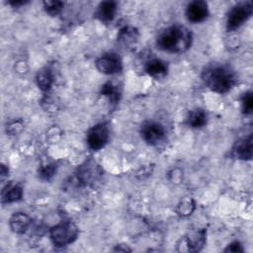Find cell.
<instances>
[{"label": "cell", "instance_id": "obj_1", "mask_svg": "<svg viewBox=\"0 0 253 253\" xmlns=\"http://www.w3.org/2000/svg\"><path fill=\"white\" fill-rule=\"evenodd\" d=\"M192 33L183 26H171L162 31L157 37L160 49L172 53L185 52L192 43Z\"/></svg>", "mask_w": 253, "mask_h": 253}, {"label": "cell", "instance_id": "obj_2", "mask_svg": "<svg viewBox=\"0 0 253 253\" xmlns=\"http://www.w3.org/2000/svg\"><path fill=\"white\" fill-rule=\"evenodd\" d=\"M205 84L212 91L222 94L228 92L235 84V75L225 65H211L203 72Z\"/></svg>", "mask_w": 253, "mask_h": 253}, {"label": "cell", "instance_id": "obj_3", "mask_svg": "<svg viewBox=\"0 0 253 253\" xmlns=\"http://www.w3.org/2000/svg\"><path fill=\"white\" fill-rule=\"evenodd\" d=\"M78 234V228L71 221H62L50 229V238L54 245L65 246L73 242Z\"/></svg>", "mask_w": 253, "mask_h": 253}, {"label": "cell", "instance_id": "obj_4", "mask_svg": "<svg viewBox=\"0 0 253 253\" xmlns=\"http://www.w3.org/2000/svg\"><path fill=\"white\" fill-rule=\"evenodd\" d=\"M253 5L252 2L239 3L233 6L227 15L226 28L228 31H233L239 28L244 22H246L252 15Z\"/></svg>", "mask_w": 253, "mask_h": 253}, {"label": "cell", "instance_id": "obj_5", "mask_svg": "<svg viewBox=\"0 0 253 253\" xmlns=\"http://www.w3.org/2000/svg\"><path fill=\"white\" fill-rule=\"evenodd\" d=\"M110 137L109 126L106 123H101L94 126L87 134L88 146L93 150H99L103 148Z\"/></svg>", "mask_w": 253, "mask_h": 253}, {"label": "cell", "instance_id": "obj_6", "mask_svg": "<svg viewBox=\"0 0 253 253\" xmlns=\"http://www.w3.org/2000/svg\"><path fill=\"white\" fill-rule=\"evenodd\" d=\"M96 67L100 72L112 75L121 72L123 69V64L120 56L117 53L107 52L96 60Z\"/></svg>", "mask_w": 253, "mask_h": 253}, {"label": "cell", "instance_id": "obj_7", "mask_svg": "<svg viewBox=\"0 0 253 253\" xmlns=\"http://www.w3.org/2000/svg\"><path fill=\"white\" fill-rule=\"evenodd\" d=\"M141 137L148 144H157L165 135V130L162 125L156 122H147L141 126Z\"/></svg>", "mask_w": 253, "mask_h": 253}, {"label": "cell", "instance_id": "obj_8", "mask_svg": "<svg viewBox=\"0 0 253 253\" xmlns=\"http://www.w3.org/2000/svg\"><path fill=\"white\" fill-rule=\"evenodd\" d=\"M209 15L208 4L205 1L196 0L191 2L186 9L187 19L192 23L203 22Z\"/></svg>", "mask_w": 253, "mask_h": 253}, {"label": "cell", "instance_id": "obj_9", "mask_svg": "<svg viewBox=\"0 0 253 253\" xmlns=\"http://www.w3.org/2000/svg\"><path fill=\"white\" fill-rule=\"evenodd\" d=\"M232 154L237 159L250 160L252 158V135L236 141L232 148Z\"/></svg>", "mask_w": 253, "mask_h": 253}, {"label": "cell", "instance_id": "obj_10", "mask_svg": "<svg viewBox=\"0 0 253 253\" xmlns=\"http://www.w3.org/2000/svg\"><path fill=\"white\" fill-rule=\"evenodd\" d=\"M146 73L153 78H161L167 74L168 67L166 62L161 59L154 58L149 60L145 65Z\"/></svg>", "mask_w": 253, "mask_h": 253}, {"label": "cell", "instance_id": "obj_11", "mask_svg": "<svg viewBox=\"0 0 253 253\" xmlns=\"http://www.w3.org/2000/svg\"><path fill=\"white\" fill-rule=\"evenodd\" d=\"M23 197V189L21 186L13 183L7 184L2 192H1V198L2 203H13L21 200Z\"/></svg>", "mask_w": 253, "mask_h": 253}, {"label": "cell", "instance_id": "obj_12", "mask_svg": "<svg viewBox=\"0 0 253 253\" xmlns=\"http://www.w3.org/2000/svg\"><path fill=\"white\" fill-rule=\"evenodd\" d=\"M117 12V4L113 1L102 2L97 9V17L104 22H110L114 19Z\"/></svg>", "mask_w": 253, "mask_h": 253}, {"label": "cell", "instance_id": "obj_13", "mask_svg": "<svg viewBox=\"0 0 253 253\" xmlns=\"http://www.w3.org/2000/svg\"><path fill=\"white\" fill-rule=\"evenodd\" d=\"M98 173V167L93 162H86L85 165H82L78 171V180L84 184H89L96 179Z\"/></svg>", "mask_w": 253, "mask_h": 253}, {"label": "cell", "instance_id": "obj_14", "mask_svg": "<svg viewBox=\"0 0 253 253\" xmlns=\"http://www.w3.org/2000/svg\"><path fill=\"white\" fill-rule=\"evenodd\" d=\"M30 218L23 212H17L10 218V227L16 233H23L30 225Z\"/></svg>", "mask_w": 253, "mask_h": 253}, {"label": "cell", "instance_id": "obj_15", "mask_svg": "<svg viewBox=\"0 0 253 253\" xmlns=\"http://www.w3.org/2000/svg\"><path fill=\"white\" fill-rule=\"evenodd\" d=\"M205 239H206L205 230H199L191 233L186 238V244L188 246V250L193 252L201 250L205 244Z\"/></svg>", "mask_w": 253, "mask_h": 253}, {"label": "cell", "instance_id": "obj_16", "mask_svg": "<svg viewBox=\"0 0 253 253\" xmlns=\"http://www.w3.org/2000/svg\"><path fill=\"white\" fill-rule=\"evenodd\" d=\"M207 113L203 109H195L189 112L187 124L191 127H202L207 124Z\"/></svg>", "mask_w": 253, "mask_h": 253}, {"label": "cell", "instance_id": "obj_17", "mask_svg": "<svg viewBox=\"0 0 253 253\" xmlns=\"http://www.w3.org/2000/svg\"><path fill=\"white\" fill-rule=\"evenodd\" d=\"M36 80H37V84H38L39 88H41L43 91L48 90L51 87V84L53 81V76H52L51 70L47 67L42 68L41 70L38 71Z\"/></svg>", "mask_w": 253, "mask_h": 253}, {"label": "cell", "instance_id": "obj_18", "mask_svg": "<svg viewBox=\"0 0 253 253\" xmlns=\"http://www.w3.org/2000/svg\"><path fill=\"white\" fill-rule=\"evenodd\" d=\"M101 93L107 97L112 104H117L120 100L121 92L119 90V87L114 85L112 82H107L102 86Z\"/></svg>", "mask_w": 253, "mask_h": 253}, {"label": "cell", "instance_id": "obj_19", "mask_svg": "<svg viewBox=\"0 0 253 253\" xmlns=\"http://www.w3.org/2000/svg\"><path fill=\"white\" fill-rule=\"evenodd\" d=\"M62 2L60 1H44L43 2V7H44V10L47 14L51 15V16H55L57 15L61 9H62Z\"/></svg>", "mask_w": 253, "mask_h": 253}, {"label": "cell", "instance_id": "obj_20", "mask_svg": "<svg viewBox=\"0 0 253 253\" xmlns=\"http://www.w3.org/2000/svg\"><path fill=\"white\" fill-rule=\"evenodd\" d=\"M242 111L244 114H251L253 110V97L252 92H247L242 97Z\"/></svg>", "mask_w": 253, "mask_h": 253}, {"label": "cell", "instance_id": "obj_21", "mask_svg": "<svg viewBox=\"0 0 253 253\" xmlns=\"http://www.w3.org/2000/svg\"><path fill=\"white\" fill-rule=\"evenodd\" d=\"M136 36H137V33L135 32L134 29L132 28H125L121 31V40L126 43L128 42H134V40H136Z\"/></svg>", "mask_w": 253, "mask_h": 253}, {"label": "cell", "instance_id": "obj_22", "mask_svg": "<svg viewBox=\"0 0 253 253\" xmlns=\"http://www.w3.org/2000/svg\"><path fill=\"white\" fill-rule=\"evenodd\" d=\"M56 170V165L51 163V164H47L45 166H42L40 169V176L42 179L44 180H49L55 173Z\"/></svg>", "mask_w": 253, "mask_h": 253}, {"label": "cell", "instance_id": "obj_23", "mask_svg": "<svg viewBox=\"0 0 253 253\" xmlns=\"http://www.w3.org/2000/svg\"><path fill=\"white\" fill-rule=\"evenodd\" d=\"M191 202H192V201L190 200V201H187V202H183V203H182V205L180 206V209H181L180 212H181L182 214H189V213L192 212V211H193V209H194V205L191 204Z\"/></svg>", "mask_w": 253, "mask_h": 253}, {"label": "cell", "instance_id": "obj_24", "mask_svg": "<svg viewBox=\"0 0 253 253\" xmlns=\"http://www.w3.org/2000/svg\"><path fill=\"white\" fill-rule=\"evenodd\" d=\"M224 251H225V252H233V253H237V252H242V251H243V249H242V247H241L240 243H239V242H237V241H235V242H233V243L229 244V245L227 246V248H225V249H224Z\"/></svg>", "mask_w": 253, "mask_h": 253}, {"label": "cell", "instance_id": "obj_25", "mask_svg": "<svg viewBox=\"0 0 253 253\" xmlns=\"http://www.w3.org/2000/svg\"><path fill=\"white\" fill-rule=\"evenodd\" d=\"M11 5H13V6H16V7H18V6H20V5H24V4H26L27 3V1H10L9 2Z\"/></svg>", "mask_w": 253, "mask_h": 253}]
</instances>
